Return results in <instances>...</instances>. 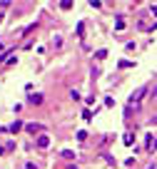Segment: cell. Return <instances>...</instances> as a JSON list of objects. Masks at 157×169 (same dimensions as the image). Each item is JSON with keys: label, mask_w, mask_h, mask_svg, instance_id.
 Here are the masks:
<instances>
[{"label": "cell", "mask_w": 157, "mask_h": 169, "mask_svg": "<svg viewBox=\"0 0 157 169\" xmlns=\"http://www.w3.org/2000/svg\"><path fill=\"white\" fill-rule=\"evenodd\" d=\"M25 129H28L30 135H35V132H40V129H42V124H37V122H30V124H25Z\"/></svg>", "instance_id": "6da1fadb"}, {"label": "cell", "mask_w": 157, "mask_h": 169, "mask_svg": "<svg viewBox=\"0 0 157 169\" xmlns=\"http://www.w3.org/2000/svg\"><path fill=\"white\" fill-rule=\"evenodd\" d=\"M37 147H40V149H48V147H50V139H48L45 135L37 137Z\"/></svg>", "instance_id": "7a4b0ae2"}, {"label": "cell", "mask_w": 157, "mask_h": 169, "mask_svg": "<svg viewBox=\"0 0 157 169\" xmlns=\"http://www.w3.org/2000/svg\"><path fill=\"white\" fill-rule=\"evenodd\" d=\"M30 102H32V104H40V102H42V97H40V95H30Z\"/></svg>", "instance_id": "3957f363"}, {"label": "cell", "mask_w": 157, "mask_h": 169, "mask_svg": "<svg viewBox=\"0 0 157 169\" xmlns=\"http://www.w3.org/2000/svg\"><path fill=\"white\" fill-rule=\"evenodd\" d=\"M20 127H23V124H20V122H15V124H10V127H8V129H10V132H18V129H20Z\"/></svg>", "instance_id": "277c9868"}, {"label": "cell", "mask_w": 157, "mask_h": 169, "mask_svg": "<svg viewBox=\"0 0 157 169\" xmlns=\"http://www.w3.org/2000/svg\"><path fill=\"white\" fill-rule=\"evenodd\" d=\"M152 15H157V5H152Z\"/></svg>", "instance_id": "5b68a950"}]
</instances>
